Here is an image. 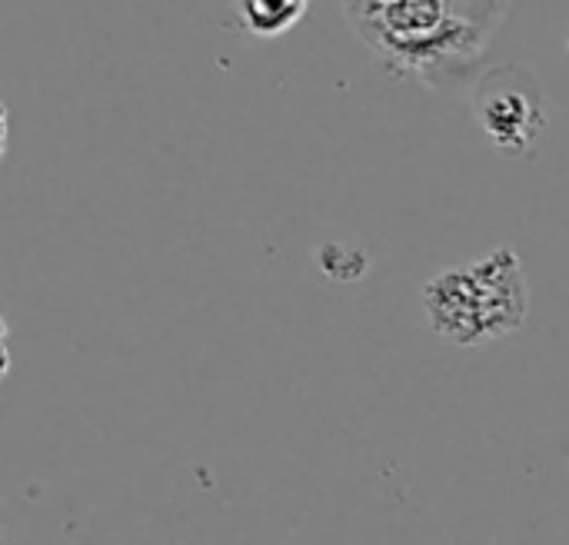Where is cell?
Masks as SVG:
<instances>
[{
  "label": "cell",
  "instance_id": "2",
  "mask_svg": "<svg viewBox=\"0 0 569 545\" xmlns=\"http://www.w3.org/2000/svg\"><path fill=\"white\" fill-rule=\"evenodd\" d=\"M423 313L437 336L457 346H480L517 333L530 313L523 263L510 246L483 260L437 273L423 286Z\"/></svg>",
  "mask_w": 569,
  "mask_h": 545
},
{
  "label": "cell",
  "instance_id": "1",
  "mask_svg": "<svg viewBox=\"0 0 569 545\" xmlns=\"http://www.w3.org/2000/svg\"><path fill=\"white\" fill-rule=\"evenodd\" d=\"M350 30L397 73L453 90L490 50L513 0H340Z\"/></svg>",
  "mask_w": 569,
  "mask_h": 545
},
{
  "label": "cell",
  "instance_id": "5",
  "mask_svg": "<svg viewBox=\"0 0 569 545\" xmlns=\"http://www.w3.org/2000/svg\"><path fill=\"white\" fill-rule=\"evenodd\" d=\"M7 140H10V117H7V107H3V100H0V157H3V150H7Z\"/></svg>",
  "mask_w": 569,
  "mask_h": 545
},
{
  "label": "cell",
  "instance_id": "3",
  "mask_svg": "<svg viewBox=\"0 0 569 545\" xmlns=\"http://www.w3.org/2000/svg\"><path fill=\"white\" fill-rule=\"evenodd\" d=\"M473 113L490 143L510 157L530 153L550 123L543 83L517 63H503L477 83Z\"/></svg>",
  "mask_w": 569,
  "mask_h": 545
},
{
  "label": "cell",
  "instance_id": "4",
  "mask_svg": "<svg viewBox=\"0 0 569 545\" xmlns=\"http://www.w3.org/2000/svg\"><path fill=\"white\" fill-rule=\"evenodd\" d=\"M307 7L310 0H233L240 27L260 40L287 33L307 13Z\"/></svg>",
  "mask_w": 569,
  "mask_h": 545
}]
</instances>
